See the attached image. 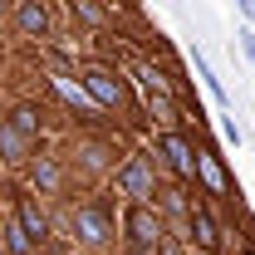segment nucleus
Instances as JSON below:
<instances>
[{
    "instance_id": "6",
    "label": "nucleus",
    "mask_w": 255,
    "mask_h": 255,
    "mask_svg": "<svg viewBox=\"0 0 255 255\" xmlns=\"http://www.w3.org/2000/svg\"><path fill=\"white\" fill-rule=\"evenodd\" d=\"M30 152H34V137L20 132L10 118H0V157H5V162H25Z\"/></svg>"
},
{
    "instance_id": "8",
    "label": "nucleus",
    "mask_w": 255,
    "mask_h": 255,
    "mask_svg": "<svg viewBox=\"0 0 255 255\" xmlns=\"http://www.w3.org/2000/svg\"><path fill=\"white\" fill-rule=\"evenodd\" d=\"M15 25L25 34H44L49 30V10L39 5V0H20V15H15Z\"/></svg>"
},
{
    "instance_id": "12",
    "label": "nucleus",
    "mask_w": 255,
    "mask_h": 255,
    "mask_svg": "<svg viewBox=\"0 0 255 255\" xmlns=\"http://www.w3.org/2000/svg\"><path fill=\"white\" fill-rule=\"evenodd\" d=\"M54 89H59V94L69 98L74 108H84V113H98V103L89 98V89H84V84H69V79H54Z\"/></svg>"
},
{
    "instance_id": "20",
    "label": "nucleus",
    "mask_w": 255,
    "mask_h": 255,
    "mask_svg": "<svg viewBox=\"0 0 255 255\" xmlns=\"http://www.w3.org/2000/svg\"><path fill=\"white\" fill-rule=\"evenodd\" d=\"M246 255H255V251H246Z\"/></svg>"
},
{
    "instance_id": "5",
    "label": "nucleus",
    "mask_w": 255,
    "mask_h": 255,
    "mask_svg": "<svg viewBox=\"0 0 255 255\" xmlns=\"http://www.w3.org/2000/svg\"><path fill=\"white\" fill-rule=\"evenodd\" d=\"M74 226H79V236H84L89 246H103V241L113 236V221H108L103 206H79V211H74Z\"/></svg>"
},
{
    "instance_id": "15",
    "label": "nucleus",
    "mask_w": 255,
    "mask_h": 255,
    "mask_svg": "<svg viewBox=\"0 0 255 255\" xmlns=\"http://www.w3.org/2000/svg\"><path fill=\"white\" fill-rule=\"evenodd\" d=\"M34 182H39V187H59V167H54V162H39V167H34Z\"/></svg>"
},
{
    "instance_id": "18",
    "label": "nucleus",
    "mask_w": 255,
    "mask_h": 255,
    "mask_svg": "<svg viewBox=\"0 0 255 255\" xmlns=\"http://www.w3.org/2000/svg\"><path fill=\"white\" fill-rule=\"evenodd\" d=\"M241 10H246V15H251V25H255V0H241Z\"/></svg>"
},
{
    "instance_id": "7",
    "label": "nucleus",
    "mask_w": 255,
    "mask_h": 255,
    "mask_svg": "<svg viewBox=\"0 0 255 255\" xmlns=\"http://www.w3.org/2000/svg\"><path fill=\"white\" fill-rule=\"evenodd\" d=\"M196 177L206 182L211 196H221V191H226V167L216 162V152H196Z\"/></svg>"
},
{
    "instance_id": "2",
    "label": "nucleus",
    "mask_w": 255,
    "mask_h": 255,
    "mask_svg": "<svg viewBox=\"0 0 255 255\" xmlns=\"http://www.w3.org/2000/svg\"><path fill=\"white\" fill-rule=\"evenodd\" d=\"M152 187H157V177H152V162H147V157H128L123 167H118V191H123V196L147 201Z\"/></svg>"
},
{
    "instance_id": "4",
    "label": "nucleus",
    "mask_w": 255,
    "mask_h": 255,
    "mask_svg": "<svg viewBox=\"0 0 255 255\" xmlns=\"http://www.w3.org/2000/svg\"><path fill=\"white\" fill-rule=\"evenodd\" d=\"M157 152L172 162V172H177L182 182H191V177H196V147H191L182 132H162V137H157Z\"/></svg>"
},
{
    "instance_id": "14",
    "label": "nucleus",
    "mask_w": 255,
    "mask_h": 255,
    "mask_svg": "<svg viewBox=\"0 0 255 255\" xmlns=\"http://www.w3.org/2000/svg\"><path fill=\"white\" fill-rule=\"evenodd\" d=\"M10 123L20 128V132H30V137H39V113H34L30 103H20V108L10 113Z\"/></svg>"
},
{
    "instance_id": "19",
    "label": "nucleus",
    "mask_w": 255,
    "mask_h": 255,
    "mask_svg": "<svg viewBox=\"0 0 255 255\" xmlns=\"http://www.w3.org/2000/svg\"><path fill=\"white\" fill-rule=\"evenodd\" d=\"M0 15H5V0H0Z\"/></svg>"
},
{
    "instance_id": "3",
    "label": "nucleus",
    "mask_w": 255,
    "mask_h": 255,
    "mask_svg": "<svg viewBox=\"0 0 255 255\" xmlns=\"http://www.w3.org/2000/svg\"><path fill=\"white\" fill-rule=\"evenodd\" d=\"M84 89H89V98H94L98 108H123V79L118 74H108V69H84Z\"/></svg>"
},
{
    "instance_id": "1",
    "label": "nucleus",
    "mask_w": 255,
    "mask_h": 255,
    "mask_svg": "<svg viewBox=\"0 0 255 255\" xmlns=\"http://www.w3.org/2000/svg\"><path fill=\"white\" fill-rule=\"evenodd\" d=\"M123 231H128V246L132 251H152V246H162V216L147 206V201H132L128 206V216H123Z\"/></svg>"
},
{
    "instance_id": "16",
    "label": "nucleus",
    "mask_w": 255,
    "mask_h": 255,
    "mask_svg": "<svg viewBox=\"0 0 255 255\" xmlns=\"http://www.w3.org/2000/svg\"><path fill=\"white\" fill-rule=\"evenodd\" d=\"M74 10H79V15L89 20V25H98V20H103V15H98V5H94V0H74Z\"/></svg>"
},
{
    "instance_id": "13",
    "label": "nucleus",
    "mask_w": 255,
    "mask_h": 255,
    "mask_svg": "<svg viewBox=\"0 0 255 255\" xmlns=\"http://www.w3.org/2000/svg\"><path fill=\"white\" fill-rule=\"evenodd\" d=\"M30 246H34V241L25 236V231H20V221H10V226H5V251H10V255H30Z\"/></svg>"
},
{
    "instance_id": "9",
    "label": "nucleus",
    "mask_w": 255,
    "mask_h": 255,
    "mask_svg": "<svg viewBox=\"0 0 255 255\" xmlns=\"http://www.w3.org/2000/svg\"><path fill=\"white\" fill-rule=\"evenodd\" d=\"M20 231H25V236H30L34 246H39V241H44V236H49V221H44V211H39V206H34V201H25V196H20Z\"/></svg>"
},
{
    "instance_id": "17",
    "label": "nucleus",
    "mask_w": 255,
    "mask_h": 255,
    "mask_svg": "<svg viewBox=\"0 0 255 255\" xmlns=\"http://www.w3.org/2000/svg\"><path fill=\"white\" fill-rule=\"evenodd\" d=\"M221 132L231 137V142H241V128H236V118H221Z\"/></svg>"
},
{
    "instance_id": "10",
    "label": "nucleus",
    "mask_w": 255,
    "mask_h": 255,
    "mask_svg": "<svg viewBox=\"0 0 255 255\" xmlns=\"http://www.w3.org/2000/svg\"><path fill=\"white\" fill-rule=\"evenodd\" d=\"M191 241H196L201 251H216V241H221V236H216V221H211L206 211H191Z\"/></svg>"
},
{
    "instance_id": "11",
    "label": "nucleus",
    "mask_w": 255,
    "mask_h": 255,
    "mask_svg": "<svg viewBox=\"0 0 255 255\" xmlns=\"http://www.w3.org/2000/svg\"><path fill=\"white\" fill-rule=\"evenodd\" d=\"M191 64H196V79L206 84V94L216 98V103H226V84L216 79V74H211V64H206V54H196V49H191Z\"/></svg>"
}]
</instances>
